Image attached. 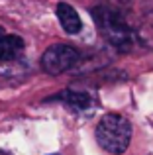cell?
Returning a JSON list of instances; mask_svg holds the SVG:
<instances>
[{
    "mask_svg": "<svg viewBox=\"0 0 153 155\" xmlns=\"http://www.w3.org/2000/svg\"><path fill=\"white\" fill-rule=\"evenodd\" d=\"M57 18H59L61 28L69 35H76L80 30H83V22H80L76 10L71 6V4H67V2H61V4H59V6H57Z\"/></svg>",
    "mask_w": 153,
    "mask_h": 155,
    "instance_id": "obj_6",
    "label": "cell"
},
{
    "mask_svg": "<svg viewBox=\"0 0 153 155\" xmlns=\"http://www.w3.org/2000/svg\"><path fill=\"white\" fill-rule=\"evenodd\" d=\"M0 155H10V153H4V151H0Z\"/></svg>",
    "mask_w": 153,
    "mask_h": 155,
    "instance_id": "obj_8",
    "label": "cell"
},
{
    "mask_svg": "<svg viewBox=\"0 0 153 155\" xmlns=\"http://www.w3.org/2000/svg\"><path fill=\"white\" fill-rule=\"evenodd\" d=\"M96 141L104 151L112 155H122L132 141V124L126 116L106 114L98 122Z\"/></svg>",
    "mask_w": 153,
    "mask_h": 155,
    "instance_id": "obj_2",
    "label": "cell"
},
{
    "mask_svg": "<svg viewBox=\"0 0 153 155\" xmlns=\"http://www.w3.org/2000/svg\"><path fill=\"white\" fill-rule=\"evenodd\" d=\"M90 12L98 31L112 47L120 51H132L138 45V31L134 30V26L120 8L110 6V4H100V6H94Z\"/></svg>",
    "mask_w": 153,
    "mask_h": 155,
    "instance_id": "obj_1",
    "label": "cell"
},
{
    "mask_svg": "<svg viewBox=\"0 0 153 155\" xmlns=\"http://www.w3.org/2000/svg\"><path fill=\"white\" fill-rule=\"evenodd\" d=\"M145 16L147 20L153 24V0H147V6H145Z\"/></svg>",
    "mask_w": 153,
    "mask_h": 155,
    "instance_id": "obj_7",
    "label": "cell"
},
{
    "mask_svg": "<svg viewBox=\"0 0 153 155\" xmlns=\"http://www.w3.org/2000/svg\"><path fill=\"white\" fill-rule=\"evenodd\" d=\"M53 155H57V153H53Z\"/></svg>",
    "mask_w": 153,
    "mask_h": 155,
    "instance_id": "obj_9",
    "label": "cell"
},
{
    "mask_svg": "<svg viewBox=\"0 0 153 155\" xmlns=\"http://www.w3.org/2000/svg\"><path fill=\"white\" fill-rule=\"evenodd\" d=\"M55 100L65 104V108H69L71 112L75 114H83V112H88V110L94 106V98L92 94L84 91H75V88H67V91L59 92L55 96Z\"/></svg>",
    "mask_w": 153,
    "mask_h": 155,
    "instance_id": "obj_5",
    "label": "cell"
},
{
    "mask_svg": "<svg viewBox=\"0 0 153 155\" xmlns=\"http://www.w3.org/2000/svg\"><path fill=\"white\" fill-rule=\"evenodd\" d=\"M80 59V53L73 45L57 43L43 51L41 55V69L47 75H61V73L73 69Z\"/></svg>",
    "mask_w": 153,
    "mask_h": 155,
    "instance_id": "obj_3",
    "label": "cell"
},
{
    "mask_svg": "<svg viewBox=\"0 0 153 155\" xmlns=\"http://www.w3.org/2000/svg\"><path fill=\"white\" fill-rule=\"evenodd\" d=\"M24 39L14 34H2L0 35V71L4 69L16 67L24 57Z\"/></svg>",
    "mask_w": 153,
    "mask_h": 155,
    "instance_id": "obj_4",
    "label": "cell"
}]
</instances>
